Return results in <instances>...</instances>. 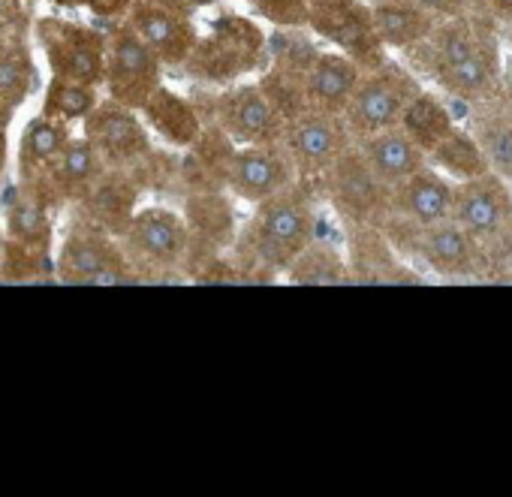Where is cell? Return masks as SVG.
Segmentation results:
<instances>
[{
  "instance_id": "1",
  "label": "cell",
  "mask_w": 512,
  "mask_h": 497,
  "mask_svg": "<svg viewBox=\"0 0 512 497\" xmlns=\"http://www.w3.org/2000/svg\"><path fill=\"white\" fill-rule=\"evenodd\" d=\"M317 205L305 181H293L281 193L256 202L250 220L238 232L241 263L260 269L269 278L287 269L317 241Z\"/></svg>"
},
{
  "instance_id": "2",
  "label": "cell",
  "mask_w": 512,
  "mask_h": 497,
  "mask_svg": "<svg viewBox=\"0 0 512 497\" xmlns=\"http://www.w3.org/2000/svg\"><path fill=\"white\" fill-rule=\"evenodd\" d=\"M58 205L37 181H19L7 190L0 205L4 220V263L0 281L4 284H37L55 278V223L52 211Z\"/></svg>"
},
{
  "instance_id": "3",
  "label": "cell",
  "mask_w": 512,
  "mask_h": 497,
  "mask_svg": "<svg viewBox=\"0 0 512 497\" xmlns=\"http://www.w3.org/2000/svg\"><path fill=\"white\" fill-rule=\"evenodd\" d=\"M383 232L398 251L416 263H422L437 278H473L482 275V241H476L461 223L440 220V223H410L401 217H389Z\"/></svg>"
},
{
  "instance_id": "4",
  "label": "cell",
  "mask_w": 512,
  "mask_h": 497,
  "mask_svg": "<svg viewBox=\"0 0 512 497\" xmlns=\"http://www.w3.org/2000/svg\"><path fill=\"white\" fill-rule=\"evenodd\" d=\"M55 278L70 287H133L145 284L124 254L121 238L73 220L55 251Z\"/></svg>"
},
{
  "instance_id": "5",
  "label": "cell",
  "mask_w": 512,
  "mask_h": 497,
  "mask_svg": "<svg viewBox=\"0 0 512 497\" xmlns=\"http://www.w3.org/2000/svg\"><path fill=\"white\" fill-rule=\"evenodd\" d=\"M121 244L142 281L157 284L187 269L193 235L184 214L166 205H148L136 211L127 232L121 235Z\"/></svg>"
},
{
  "instance_id": "6",
  "label": "cell",
  "mask_w": 512,
  "mask_h": 497,
  "mask_svg": "<svg viewBox=\"0 0 512 497\" xmlns=\"http://www.w3.org/2000/svg\"><path fill=\"white\" fill-rule=\"evenodd\" d=\"M266 49H269V40L263 28H256L250 19H241V16H226L214 22L205 37H199L184 70L196 79L229 85L260 67L266 58Z\"/></svg>"
},
{
  "instance_id": "7",
  "label": "cell",
  "mask_w": 512,
  "mask_h": 497,
  "mask_svg": "<svg viewBox=\"0 0 512 497\" xmlns=\"http://www.w3.org/2000/svg\"><path fill=\"white\" fill-rule=\"evenodd\" d=\"M320 184L344 226H383L392 214V187L374 172L359 142L341 154Z\"/></svg>"
},
{
  "instance_id": "8",
  "label": "cell",
  "mask_w": 512,
  "mask_h": 497,
  "mask_svg": "<svg viewBox=\"0 0 512 497\" xmlns=\"http://www.w3.org/2000/svg\"><path fill=\"white\" fill-rule=\"evenodd\" d=\"M419 91L422 88H419L416 76L392 61L362 73V79L344 109V121H347L353 139L362 142L380 130L398 127L410 100Z\"/></svg>"
},
{
  "instance_id": "9",
  "label": "cell",
  "mask_w": 512,
  "mask_h": 497,
  "mask_svg": "<svg viewBox=\"0 0 512 497\" xmlns=\"http://www.w3.org/2000/svg\"><path fill=\"white\" fill-rule=\"evenodd\" d=\"M205 100V124L220 127L235 145H284L287 115L260 82L235 85Z\"/></svg>"
},
{
  "instance_id": "10",
  "label": "cell",
  "mask_w": 512,
  "mask_h": 497,
  "mask_svg": "<svg viewBox=\"0 0 512 497\" xmlns=\"http://www.w3.org/2000/svg\"><path fill=\"white\" fill-rule=\"evenodd\" d=\"M109 52H106V91L109 100L130 106L142 112V106L154 97V91L163 85V61L157 52L136 34V28L124 19L109 34Z\"/></svg>"
},
{
  "instance_id": "11",
  "label": "cell",
  "mask_w": 512,
  "mask_h": 497,
  "mask_svg": "<svg viewBox=\"0 0 512 497\" xmlns=\"http://www.w3.org/2000/svg\"><path fill=\"white\" fill-rule=\"evenodd\" d=\"M308 28L353 58L365 73L389 61V49L377 34L371 4H362V0H311Z\"/></svg>"
},
{
  "instance_id": "12",
  "label": "cell",
  "mask_w": 512,
  "mask_h": 497,
  "mask_svg": "<svg viewBox=\"0 0 512 497\" xmlns=\"http://www.w3.org/2000/svg\"><path fill=\"white\" fill-rule=\"evenodd\" d=\"M34 34L46 52L52 76L97 85V88L106 82V52H109L106 34L64 19H40Z\"/></svg>"
},
{
  "instance_id": "13",
  "label": "cell",
  "mask_w": 512,
  "mask_h": 497,
  "mask_svg": "<svg viewBox=\"0 0 512 497\" xmlns=\"http://www.w3.org/2000/svg\"><path fill=\"white\" fill-rule=\"evenodd\" d=\"M356 145L344 115L302 112L287 121L284 148L296 166L299 181H323V175Z\"/></svg>"
},
{
  "instance_id": "14",
  "label": "cell",
  "mask_w": 512,
  "mask_h": 497,
  "mask_svg": "<svg viewBox=\"0 0 512 497\" xmlns=\"http://www.w3.org/2000/svg\"><path fill=\"white\" fill-rule=\"evenodd\" d=\"M82 124H85V136L94 142V148L100 151L109 169L136 172L154 157L148 124L142 112L130 106L103 100Z\"/></svg>"
},
{
  "instance_id": "15",
  "label": "cell",
  "mask_w": 512,
  "mask_h": 497,
  "mask_svg": "<svg viewBox=\"0 0 512 497\" xmlns=\"http://www.w3.org/2000/svg\"><path fill=\"white\" fill-rule=\"evenodd\" d=\"M293 181L299 175L284 145H238L223 175V187L250 205L281 193Z\"/></svg>"
},
{
  "instance_id": "16",
  "label": "cell",
  "mask_w": 512,
  "mask_h": 497,
  "mask_svg": "<svg viewBox=\"0 0 512 497\" xmlns=\"http://www.w3.org/2000/svg\"><path fill=\"white\" fill-rule=\"evenodd\" d=\"M452 220L461 223L476 241L494 238L512 220V187L509 178L485 172L467 181H455Z\"/></svg>"
},
{
  "instance_id": "17",
  "label": "cell",
  "mask_w": 512,
  "mask_h": 497,
  "mask_svg": "<svg viewBox=\"0 0 512 497\" xmlns=\"http://www.w3.org/2000/svg\"><path fill=\"white\" fill-rule=\"evenodd\" d=\"M127 22L166 67H184L199 43L190 13L166 7L160 0H133V7L127 10Z\"/></svg>"
},
{
  "instance_id": "18",
  "label": "cell",
  "mask_w": 512,
  "mask_h": 497,
  "mask_svg": "<svg viewBox=\"0 0 512 497\" xmlns=\"http://www.w3.org/2000/svg\"><path fill=\"white\" fill-rule=\"evenodd\" d=\"M353 284H416L422 281L401 263V251L383 226H344Z\"/></svg>"
},
{
  "instance_id": "19",
  "label": "cell",
  "mask_w": 512,
  "mask_h": 497,
  "mask_svg": "<svg viewBox=\"0 0 512 497\" xmlns=\"http://www.w3.org/2000/svg\"><path fill=\"white\" fill-rule=\"evenodd\" d=\"M109 172L106 160L94 148V142L82 133L67 142V148L58 154V160L37 178V184L52 196V202L61 205H76L82 202L100 178Z\"/></svg>"
},
{
  "instance_id": "20",
  "label": "cell",
  "mask_w": 512,
  "mask_h": 497,
  "mask_svg": "<svg viewBox=\"0 0 512 497\" xmlns=\"http://www.w3.org/2000/svg\"><path fill=\"white\" fill-rule=\"evenodd\" d=\"M362 73L365 70L338 49L335 52H314V58L305 70V82H302L305 112L344 115Z\"/></svg>"
},
{
  "instance_id": "21",
  "label": "cell",
  "mask_w": 512,
  "mask_h": 497,
  "mask_svg": "<svg viewBox=\"0 0 512 497\" xmlns=\"http://www.w3.org/2000/svg\"><path fill=\"white\" fill-rule=\"evenodd\" d=\"M142 184L136 181L133 172H121V169H109L100 184L82 199L76 202V220L91 223L115 238H121L130 226V220L136 217V202H139Z\"/></svg>"
},
{
  "instance_id": "22",
  "label": "cell",
  "mask_w": 512,
  "mask_h": 497,
  "mask_svg": "<svg viewBox=\"0 0 512 497\" xmlns=\"http://www.w3.org/2000/svg\"><path fill=\"white\" fill-rule=\"evenodd\" d=\"M455 208V181L437 172L431 163L416 175L392 187V214L419 226L449 220Z\"/></svg>"
},
{
  "instance_id": "23",
  "label": "cell",
  "mask_w": 512,
  "mask_h": 497,
  "mask_svg": "<svg viewBox=\"0 0 512 497\" xmlns=\"http://www.w3.org/2000/svg\"><path fill=\"white\" fill-rule=\"evenodd\" d=\"M229 190L223 187H208V190H190L187 196V226L193 235V247L190 251H199L202 257L208 254H220L226 244L238 241L235 232V217H232V205L226 199Z\"/></svg>"
},
{
  "instance_id": "24",
  "label": "cell",
  "mask_w": 512,
  "mask_h": 497,
  "mask_svg": "<svg viewBox=\"0 0 512 497\" xmlns=\"http://www.w3.org/2000/svg\"><path fill=\"white\" fill-rule=\"evenodd\" d=\"M371 16L383 46L404 55L422 46L443 22L431 10L419 7L416 0H371Z\"/></svg>"
},
{
  "instance_id": "25",
  "label": "cell",
  "mask_w": 512,
  "mask_h": 497,
  "mask_svg": "<svg viewBox=\"0 0 512 497\" xmlns=\"http://www.w3.org/2000/svg\"><path fill=\"white\" fill-rule=\"evenodd\" d=\"M142 118H145L148 130H154L172 148H193L205 130V118H202L199 106L163 85L142 106Z\"/></svg>"
},
{
  "instance_id": "26",
  "label": "cell",
  "mask_w": 512,
  "mask_h": 497,
  "mask_svg": "<svg viewBox=\"0 0 512 497\" xmlns=\"http://www.w3.org/2000/svg\"><path fill=\"white\" fill-rule=\"evenodd\" d=\"M70 139H73L70 121H58L43 112L34 115L22 130L19 151H16L19 181H37L58 160V154L67 148Z\"/></svg>"
},
{
  "instance_id": "27",
  "label": "cell",
  "mask_w": 512,
  "mask_h": 497,
  "mask_svg": "<svg viewBox=\"0 0 512 497\" xmlns=\"http://www.w3.org/2000/svg\"><path fill=\"white\" fill-rule=\"evenodd\" d=\"M362 154L368 157V163L374 166V172L389 184H401L404 178L416 175L419 169L428 166V154L401 130V127H389L380 130L368 139L359 142Z\"/></svg>"
},
{
  "instance_id": "28",
  "label": "cell",
  "mask_w": 512,
  "mask_h": 497,
  "mask_svg": "<svg viewBox=\"0 0 512 497\" xmlns=\"http://www.w3.org/2000/svg\"><path fill=\"white\" fill-rule=\"evenodd\" d=\"M470 133L482 145L491 172L512 181V100L500 97L491 103H482L473 115Z\"/></svg>"
},
{
  "instance_id": "29",
  "label": "cell",
  "mask_w": 512,
  "mask_h": 497,
  "mask_svg": "<svg viewBox=\"0 0 512 497\" xmlns=\"http://www.w3.org/2000/svg\"><path fill=\"white\" fill-rule=\"evenodd\" d=\"M34 88V58L19 31H0V109L16 112Z\"/></svg>"
},
{
  "instance_id": "30",
  "label": "cell",
  "mask_w": 512,
  "mask_h": 497,
  "mask_svg": "<svg viewBox=\"0 0 512 497\" xmlns=\"http://www.w3.org/2000/svg\"><path fill=\"white\" fill-rule=\"evenodd\" d=\"M287 281L296 287H341V284H353V272L347 257L335 244L317 238L287 269Z\"/></svg>"
},
{
  "instance_id": "31",
  "label": "cell",
  "mask_w": 512,
  "mask_h": 497,
  "mask_svg": "<svg viewBox=\"0 0 512 497\" xmlns=\"http://www.w3.org/2000/svg\"><path fill=\"white\" fill-rule=\"evenodd\" d=\"M398 127H401L425 154H431V151L455 130V121H452L449 109L443 106V100H440L437 94L419 91V94L410 100V106H407V112H404V118H401Z\"/></svg>"
},
{
  "instance_id": "32",
  "label": "cell",
  "mask_w": 512,
  "mask_h": 497,
  "mask_svg": "<svg viewBox=\"0 0 512 497\" xmlns=\"http://www.w3.org/2000/svg\"><path fill=\"white\" fill-rule=\"evenodd\" d=\"M428 163H431L437 172H443L446 178H452V181H467V178H476V175L491 172L482 145L476 142V136H473L470 130H461V127H455V130L428 154Z\"/></svg>"
},
{
  "instance_id": "33",
  "label": "cell",
  "mask_w": 512,
  "mask_h": 497,
  "mask_svg": "<svg viewBox=\"0 0 512 497\" xmlns=\"http://www.w3.org/2000/svg\"><path fill=\"white\" fill-rule=\"evenodd\" d=\"M100 88L97 85H85V82H73V79H61L52 76L43 94V115L58 118V121H85L97 106H100Z\"/></svg>"
},
{
  "instance_id": "34",
  "label": "cell",
  "mask_w": 512,
  "mask_h": 497,
  "mask_svg": "<svg viewBox=\"0 0 512 497\" xmlns=\"http://www.w3.org/2000/svg\"><path fill=\"white\" fill-rule=\"evenodd\" d=\"M482 278L512 284V220L482 244Z\"/></svg>"
},
{
  "instance_id": "35",
  "label": "cell",
  "mask_w": 512,
  "mask_h": 497,
  "mask_svg": "<svg viewBox=\"0 0 512 497\" xmlns=\"http://www.w3.org/2000/svg\"><path fill=\"white\" fill-rule=\"evenodd\" d=\"M256 13L278 28H308L311 0H260Z\"/></svg>"
},
{
  "instance_id": "36",
  "label": "cell",
  "mask_w": 512,
  "mask_h": 497,
  "mask_svg": "<svg viewBox=\"0 0 512 497\" xmlns=\"http://www.w3.org/2000/svg\"><path fill=\"white\" fill-rule=\"evenodd\" d=\"M416 4L431 10L437 19H458L473 13V0H416Z\"/></svg>"
},
{
  "instance_id": "37",
  "label": "cell",
  "mask_w": 512,
  "mask_h": 497,
  "mask_svg": "<svg viewBox=\"0 0 512 497\" xmlns=\"http://www.w3.org/2000/svg\"><path fill=\"white\" fill-rule=\"evenodd\" d=\"M473 10L488 16L491 22L512 25V0H473Z\"/></svg>"
},
{
  "instance_id": "38",
  "label": "cell",
  "mask_w": 512,
  "mask_h": 497,
  "mask_svg": "<svg viewBox=\"0 0 512 497\" xmlns=\"http://www.w3.org/2000/svg\"><path fill=\"white\" fill-rule=\"evenodd\" d=\"M7 157H10V112L0 109V178H4Z\"/></svg>"
},
{
  "instance_id": "39",
  "label": "cell",
  "mask_w": 512,
  "mask_h": 497,
  "mask_svg": "<svg viewBox=\"0 0 512 497\" xmlns=\"http://www.w3.org/2000/svg\"><path fill=\"white\" fill-rule=\"evenodd\" d=\"M85 4L94 7L97 13L112 16V13H118V10H130V7H133V0H85Z\"/></svg>"
},
{
  "instance_id": "40",
  "label": "cell",
  "mask_w": 512,
  "mask_h": 497,
  "mask_svg": "<svg viewBox=\"0 0 512 497\" xmlns=\"http://www.w3.org/2000/svg\"><path fill=\"white\" fill-rule=\"evenodd\" d=\"M160 4L175 7V10H181V13H193V10H205V7L217 4V0H160Z\"/></svg>"
},
{
  "instance_id": "41",
  "label": "cell",
  "mask_w": 512,
  "mask_h": 497,
  "mask_svg": "<svg viewBox=\"0 0 512 497\" xmlns=\"http://www.w3.org/2000/svg\"><path fill=\"white\" fill-rule=\"evenodd\" d=\"M503 94L512 100V52L509 58H503Z\"/></svg>"
},
{
  "instance_id": "42",
  "label": "cell",
  "mask_w": 512,
  "mask_h": 497,
  "mask_svg": "<svg viewBox=\"0 0 512 497\" xmlns=\"http://www.w3.org/2000/svg\"><path fill=\"white\" fill-rule=\"evenodd\" d=\"M7 235H4V220H0V241H4Z\"/></svg>"
},
{
  "instance_id": "43",
  "label": "cell",
  "mask_w": 512,
  "mask_h": 497,
  "mask_svg": "<svg viewBox=\"0 0 512 497\" xmlns=\"http://www.w3.org/2000/svg\"><path fill=\"white\" fill-rule=\"evenodd\" d=\"M247 4H253V7H256V4H260V0H247Z\"/></svg>"
}]
</instances>
